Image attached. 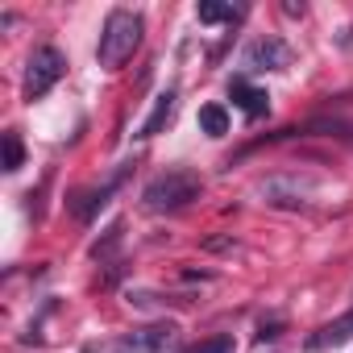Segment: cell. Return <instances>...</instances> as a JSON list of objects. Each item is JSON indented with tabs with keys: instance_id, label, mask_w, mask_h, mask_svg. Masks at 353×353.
Instances as JSON below:
<instances>
[{
	"instance_id": "obj_3",
	"label": "cell",
	"mask_w": 353,
	"mask_h": 353,
	"mask_svg": "<svg viewBox=\"0 0 353 353\" xmlns=\"http://www.w3.org/2000/svg\"><path fill=\"white\" fill-rule=\"evenodd\" d=\"M63 71H67V59H63V50L59 46H38L34 54H30V67H26V88H21V96L34 104V100H42L59 79H63Z\"/></svg>"
},
{
	"instance_id": "obj_9",
	"label": "cell",
	"mask_w": 353,
	"mask_h": 353,
	"mask_svg": "<svg viewBox=\"0 0 353 353\" xmlns=\"http://www.w3.org/2000/svg\"><path fill=\"white\" fill-rule=\"evenodd\" d=\"M229 96H233V104H237L245 117H262V112L270 108V96H266L262 88H250L245 79H229Z\"/></svg>"
},
{
	"instance_id": "obj_13",
	"label": "cell",
	"mask_w": 353,
	"mask_h": 353,
	"mask_svg": "<svg viewBox=\"0 0 353 353\" xmlns=\"http://www.w3.org/2000/svg\"><path fill=\"white\" fill-rule=\"evenodd\" d=\"M196 17H200L204 26H216V21H233L237 13H233L229 5H221V0H200V5H196Z\"/></svg>"
},
{
	"instance_id": "obj_15",
	"label": "cell",
	"mask_w": 353,
	"mask_h": 353,
	"mask_svg": "<svg viewBox=\"0 0 353 353\" xmlns=\"http://www.w3.org/2000/svg\"><path fill=\"white\" fill-rule=\"evenodd\" d=\"M279 332H283V320H279V316H274V320H262V324H258V341H262V345H266V341H274Z\"/></svg>"
},
{
	"instance_id": "obj_6",
	"label": "cell",
	"mask_w": 353,
	"mask_h": 353,
	"mask_svg": "<svg viewBox=\"0 0 353 353\" xmlns=\"http://www.w3.org/2000/svg\"><path fill=\"white\" fill-rule=\"evenodd\" d=\"M170 336H174V324H145V328L125 332L112 349H117V353H158Z\"/></svg>"
},
{
	"instance_id": "obj_2",
	"label": "cell",
	"mask_w": 353,
	"mask_h": 353,
	"mask_svg": "<svg viewBox=\"0 0 353 353\" xmlns=\"http://www.w3.org/2000/svg\"><path fill=\"white\" fill-rule=\"evenodd\" d=\"M200 188H204V183H200L196 170L174 166V170H166V174H158V179L145 183L141 208H145V212H179V208H188V204L200 196Z\"/></svg>"
},
{
	"instance_id": "obj_8",
	"label": "cell",
	"mask_w": 353,
	"mask_h": 353,
	"mask_svg": "<svg viewBox=\"0 0 353 353\" xmlns=\"http://www.w3.org/2000/svg\"><path fill=\"white\" fill-rule=\"evenodd\" d=\"M174 104H179V96L174 92H162L158 100H154V108H150V117L141 121V129L133 133V137H141V141H150V137H158L166 125H170V117H174Z\"/></svg>"
},
{
	"instance_id": "obj_11",
	"label": "cell",
	"mask_w": 353,
	"mask_h": 353,
	"mask_svg": "<svg viewBox=\"0 0 353 353\" xmlns=\"http://www.w3.org/2000/svg\"><path fill=\"white\" fill-rule=\"evenodd\" d=\"M200 129H204L208 137H225V133H229V112H225L221 104H204V108H200Z\"/></svg>"
},
{
	"instance_id": "obj_10",
	"label": "cell",
	"mask_w": 353,
	"mask_h": 353,
	"mask_svg": "<svg viewBox=\"0 0 353 353\" xmlns=\"http://www.w3.org/2000/svg\"><path fill=\"white\" fill-rule=\"evenodd\" d=\"M121 174H125V170H121ZM121 174H117V179H108L104 188H96V192H83V196L75 200V216H79L83 225H88V221H96V212H100V208L108 204V196L121 188Z\"/></svg>"
},
{
	"instance_id": "obj_14",
	"label": "cell",
	"mask_w": 353,
	"mask_h": 353,
	"mask_svg": "<svg viewBox=\"0 0 353 353\" xmlns=\"http://www.w3.org/2000/svg\"><path fill=\"white\" fill-rule=\"evenodd\" d=\"M183 353H237V345H233L229 332H221V336H208V341H200V345H192Z\"/></svg>"
},
{
	"instance_id": "obj_7",
	"label": "cell",
	"mask_w": 353,
	"mask_h": 353,
	"mask_svg": "<svg viewBox=\"0 0 353 353\" xmlns=\"http://www.w3.org/2000/svg\"><path fill=\"white\" fill-rule=\"evenodd\" d=\"M349 336H353V307H349L345 316H336V320L320 324L316 332H307L303 349H307V353H320V349H336V345H345Z\"/></svg>"
},
{
	"instance_id": "obj_1",
	"label": "cell",
	"mask_w": 353,
	"mask_h": 353,
	"mask_svg": "<svg viewBox=\"0 0 353 353\" xmlns=\"http://www.w3.org/2000/svg\"><path fill=\"white\" fill-rule=\"evenodd\" d=\"M141 30H145L141 13H133V9H112V13L104 17V34H100V46H96L100 67H104V71L125 67V63L133 59V50L141 46Z\"/></svg>"
},
{
	"instance_id": "obj_12",
	"label": "cell",
	"mask_w": 353,
	"mask_h": 353,
	"mask_svg": "<svg viewBox=\"0 0 353 353\" xmlns=\"http://www.w3.org/2000/svg\"><path fill=\"white\" fill-rule=\"evenodd\" d=\"M21 166H26V145H21V133L9 129V133H5V170L13 174V170H21Z\"/></svg>"
},
{
	"instance_id": "obj_5",
	"label": "cell",
	"mask_w": 353,
	"mask_h": 353,
	"mask_svg": "<svg viewBox=\"0 0 353 353\" xmlns=\"http://www.w3.org/2000/svg\"><path fill=\"white\" fill-rule=\"evenodd\" d=\"M241 63H245V71H283L291 63V46L283 38H258L245 46Z\"/></svg>"
},
{
	"instance_id": "obj_16",
	"label": "cell",
	"mask_w": 353,
	"mask_h": 353,
	"mask_svg": "<svg viewBox=\"0 0 353 353\" xmlns=\"http://www.w3.org/2000/svg\"><path fill=\"white\" fill-rule=\"evenodd\" d=\"M229 245H233V237H212L208 241V250H229Z\"/></svg>"
},
{
	"instance_id": "obj_4",
	"label": "cell",
	"mask_w": 353,
	"mask_h": 353,
	"mask_svg": "<svg viewBox=\"0 0 353 353\" xmlns=\"http://www.w3.org/2000/svg\"><path fill=\"white\" fill-rule=\"evenodd\" d=\"M258 192H262L266 204H274V208H299V204H307V200L316 196V183L303 179V174H274V179H266Z\"/></svg>"
}]
</instances>
